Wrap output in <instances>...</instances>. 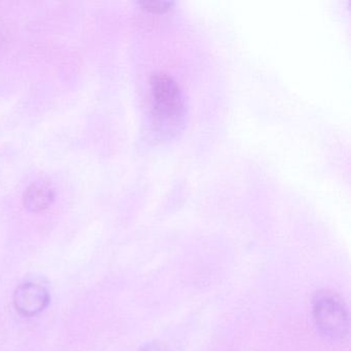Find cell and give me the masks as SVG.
Returning <instances> with one entry per match:
<instances>
[{
    "mask_svg": "<svg viewBox=\"0 0 351 351\" xmlns=\"http://www.w3.org/2000/svg\"><path fill=\"white\" fill-rule=\"evenodd\" d=\"M50 303V295L46 287L34 282L20 285L14 293V306L26 317L42 313Z\"/></svg>",
    "mask_w": 351,
    "mask_h": 351,
    "instance_id": "cell-3",
    "label": "cell"
},
{
    "mask_svg": "<svg viewBox=\"0 0 351 351\" xmlns=\"http://www.w3.org/2000/svg\"><path fill=\"white\" fill-rule=\"evenodd\" d=\"M143 351H160V349H158L156 346H149Z\"/></svg>",
    "mask_w": 351,
    "mask_h": 351,
    "instance_id": "cell-6",
    "label": "cell"
},
{
    "mask_svg": "<svg viewBox=\"0 0 351 351\" xmlns=\"http://www.w3.org/2000/svg\"><path fill=\"white\" fill-rule=\"evenodd\" d=\"M313 318L318 332L328 340L340 341L348 334V312L335 295H317L313 303Z\"/></svg>",
    "mask_w": 351,
    "mask_h": 351,
    "instance_id": "cell-2",
    "label": "cell"
},
{
    "mask_svg": "<svg viewBox=\"0 0 351 351\" xmlns=\"http://www.w3.org/2000/svg\"><path fill=\"white\" fill-rule=\"evenodd\" d=\"M56 198L52 184L44 180L32 182L23 194L24 207L32 213H40L51 206Z\"/></svg>",
    "mask_w": 351,
    "mask_h": 351,
    "instance_id": "cell-4",
    "label": "cell"
},
{
    "mask_svg": "<svg viewBox=\"0 0 351 351\" xmlns=\"http://www.w3.org/2000/svg\"><path fill=\"white\" fill-rule=\"evenodd\" d=\"M141 7L147 11L153 13H163L168 11L174 5L171 1H160V0H151V1H141Z\"/></svg>",
    "mask_w": 351,
    "mask_h": 351,
    "instance_id": "cell-5",
    "label": "cell"
},
{
    "mask_svg": "<svg viewBox=\"0 0 351 351\" xmlns=\"http://www.w3.org/2000/svg\"><path fill=\"white\" fill-rule=\"evenodd\" d=\"M153 114L159 124H176L184 114V100L180 87L171 77L157 73L151 77Z\"/></svg>",
    "mask_w": 351,
    "mask_h": 351,
    "instance_id": "cell-1",
    "label": "cell"
}]
</instances>
